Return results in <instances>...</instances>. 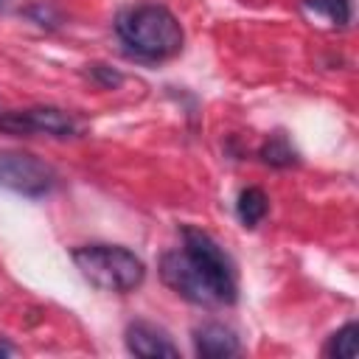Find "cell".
<instances>
[{"label": "cell", "mask_w": 359, "mask_h": 359, "mask_svg": "<svg viewBox=\"0 0 359 359\" xmlns=\"http://www.w3.org/2000/svg\"><path fill=\"white\" fill-rule=\"evenodd\" d=\"M182 247L160 258L163 283L194 306H233L238 300L236 264L224 247L202 227H180Z\"/></svg>", "instance_id": "6da1fadb"}, {"label": "cell", "mask_w": 359, "mask_h": 359, "mask_svg": "<svg viewBox=\"0 0 359 359\" xmlns=\"http://www.w3.org/2000/svg\"><path fill=\"white\" fill-rule=\"evenodd\" d=\"M115 34L126 53L146 59V62H163L182 50L185 34L177 17L160 6V3H143L123 8L115 17Z\"/></svg>", "instance_id": "7a4b0ae2"}, {"label": "cell", "mask_w": 359, "mask_h": 359, "mask_svg": "<svg viewBox=\"0 0 359 359\" xmlns=\"http://www.w3.org/2000/svg\"><path fill=\"white\" fill-rule=\"evenodd\" d=\"M73 264L84 280L101 292L126 294L146 278V264L121 244H84L73 250Z\"/></svg>", "instance_id": "3957f363"}, {"label": "cell", "mask_w": 359, "mask_h": 359, "mask_svg": "<svg viewBox=\"0 0 359 359\" xmlns=\"http://www.w3.org/2000/svg\"><path fill=\"white\" fill-rule=\"evenodd\" d=\"M0 185L20 196L39 199L53 191L56 171L28 151H0Z\"/></svg>", "instance_id": "277c9868"}, {"label": "cell", "mask_w": 359, "mask_h": 359, "mask_svg": "<svg viewBox=\"0 0 359 359\" xmlns=\"http://www.w3.org/2000/svg\"><path fill=\"white\" fill-rule=\"evenodd\" d=\"M0 132L31 137V135H50V137H73L79 123L70 112L59 107H31V109H11L0 115Z\"/></svg>", "instance_id": "5b68a950"}, {"label": "cell", "mask_w": 359, "mask_h": 359, "mask_svg": "<svg viewBox=\"0 0 359 359\" xmlns=\"http://www.w3.org/2000/svg\"><path fill=\"white\" fill-rule=\"evenodd\" d=\"M123 339H126V351L135 353V356H143V359H157V356H171L174 359V356H180V348L171 342V337L163 328H157L151 323H143V320L129 323Z\"/></svg>", "instance_id": "8992f818"}, {"label": "cell", "mask_w": 359, "mask_h": 359, "mask_svg": "<svg viewBox=\"0 0 359 359\" xmlns=\"http://www.w3.org/2000/svg\"><path fill=\"white\" fill-rule=\"evenodd\" d=\"M241 342L236 331L224 323H202L194 328V351L202 359H224L238 353Z\"/></svg>", "instance_id": "52a82bcc"}, {"label": "cell", "mask_w": 359, "mask_h": 359, "mask_svg": "<svg viewBox=\"0 0 359 359\" xmlns=\"http://www.w3.org/2000/svg\"><path fill=\"white\" fill-rule=\"evenodd\" d=\"M266 210H269V199H266V194H264L261 188H255V185L244 188V191L238 194V199H236V216H238V222H241L244 227H258V224L264 222Z\"/></svg>", "instance_id": "ba28073f"}, {"label": "cell", "mask_w": 359, "mask_h": 359, "mask_svg": "<svg viewBox=\"0 0 359 359\" xmlns=\"http://www.w3.org/2000/svg\"><path fill=\"white\" fill-rule=\"evenodd\" d=\"M258 157H261L269 168H289V165H297V151H294V146L289 143V137L280 135V132L272 135V137L261 146Z\"/></svg>", "instance_id": "9c48e42d"}, {"label": "cell", "mask_w": 359, "mask_h": 359, "mask_svg": "<svg viewBox=\"0 0 359 359\" xmlns=\"http://www.w3.org/2000/svg\"><path fill=\"white\" fill-rule=\"evenodd\" d=\"M303 8L328 20L334 28H345L351 22V0H303Z\"/></svg>", "instance_id": "30bf717a"}, {"label": "cell", "mask_w": 359, "mask_h": 359, "mask_svg": "<svg viewBox=\"0 0 359 359\" xmlns=\"http://www.w3.org/2000/svg\"><path fill=\"white\" fill-rule=\"evenodd\" d=\"M356 334H359V325H356V323H345L339 331L331 334V339H328V345H325V353H328V356L353 359V356H356Z\"/></svg>", "instance_id": "8fae6325"}, {"label": "cell", "mask_w": 359, "mask_h": 359, "mask_svg": "<svg viewBox=\"0 0 359 359\" xmlns=\"http://www.w3.org/2000/svg\"><path fill=\"white\" fill-rule=\"evenodd\" d=\"M84 76H87L93 84H98L101 90H118V87L123 84V73L115 70V67H109V65H101V62L87 65Z\"/></svg>", "instance_id": "7c38bea8"}, {"label": "cell", "mask_w": 359, "mask_h": 359, "mask_svg": "<svg viewBox=\"0 0 359 359\" xmlns=\"http://www.w3.org/2000/svg\"><path fill=\"white\" fill-rule=\"evenodd\" d=\"M3 353H14V348H11L8 342H0V356H3Z\"/></svg>", "instance_id": "4fadbf2b"}, {"label": "cell", "mask_w": 359, "mask_h": 359, "mask_svg": "<svg viewBox=\"0 0 359 359\" xmlns=\"http://www.w3.org/2000/svg\"><path fill=\"white\" fill-rule=\"evenodd\" d=\"M0 3H3V0H0Z\"/></svg>", "instance_id": "5bb4252c"}]
</instances>
